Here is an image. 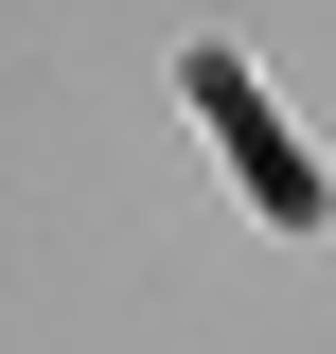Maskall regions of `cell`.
I'll return each instance as SVG.
<instances>
[{"mask_svg": "<svg viewBox=\"0 0 336 354\" xmlns=\"http://www.w3.org/2000/svg\"><path fill=\"white\" fill-rule=\"evenodd\" d=\"M195 88H212V124H230V160H265V195H283V213H319V177H301V160H283V142H265V88H248V71H230V53H212V71H195Z\"/></svg>", "mask_w": 336, "mask_h": 354, "instance_id": "obj_1", "label": "cell"}]
</instances>
